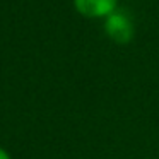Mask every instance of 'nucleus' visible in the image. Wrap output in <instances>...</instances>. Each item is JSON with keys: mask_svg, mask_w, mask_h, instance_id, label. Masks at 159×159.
<instances>
[{"mask_svg": "<svg viewBox=\"0 0 159 159\" xmlns=\"http://www.w3.org/2000/svg\"><path fill=\"white\" fill-rule=\"evenodd\" d=\"M0 159H12L11 154H9V152L5 151L4 147H0Z\"/></svg>", "mask_w": 159, "mask_h": 159, "instance_id": "nucleus-3", "label": "nucleus"}, {"mask_svg": "<svg viewBox=\"0 0 159 159\" xmlns=\"http://www.w3.org/2000/svg\"><path fill=\"white\" fill-rule=\"evenodd\" d=\"M77 14L87 19H106L118 11V0H72Z\"/></svg>", "mask_w": 159, "mask_h": 159, "instance_id": "nucleus-2", "label": "nucleus"}, {"mask_svg": "<svg viewBox=\"0 0 159 159\" xmlns=\"http://www.w3.org/2000/svg\"><path fill=\"white\" fill-rule=\"evenodd\" d=\"M103 29L108 38L116 45H127L134 38V22L130 16L120 9L104 19Z\"/></svg>", "mask_w": 159, "mask_h": 159, "instance_id": "nucleus-1", "label": "nucleus"}]
</instances>
